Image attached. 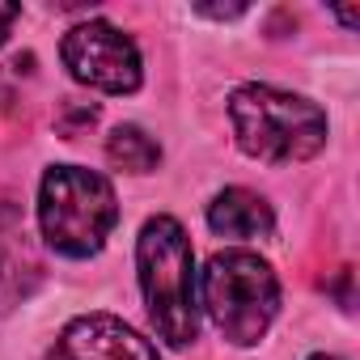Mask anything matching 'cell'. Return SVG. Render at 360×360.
Instances as JSON below:
<instances>
[{
    "label": "cell",
    "instance_id": "1",
    "mask_svg": "<svg viewBox=\"0 0 360 360\" xmlns=\"http://www.w3.org/2000/svg\"><path fill=\"white\" fill-rule=\"evenodd\" d=\"M136 267H140V292H144V305H148L157 335L174 347H187L200 330L195 255H191L187 229L174 217L144 221L140 242H136Z\"/></svg>",
    "mask_w": 360,
    "mask_h": 360
},
{
    "label": "cell",
    "instance_id": "2",
    "mask_svg": "<svg viewBox=\"0 0 360 360\" xmlns=\"http://www.w3.org/2000/svg\"><path fill=\"white\" fill-rule=\"evenodd\" d=\"M233 140L246 157L267 165L309 161L326 144V115L301 94H284L276 85H242L229 98Z\"/></svg>",
    "mask_w": 360,
    "mask_h": 360
},
{
    "label": "cell",
    "instance_id": "3",
    "mask_svg": "<svg viewBox=\"0 0 360 360\" xmlns=\"http://www.w3.org/2000/svg\"><path fill=\"white\" fill-rule=\"evenodd\" d=\"M119 221V200L110 178L85 165H51L39 187V225L51 250L68 259H89L106 246Z\"/></svg>",
    "mask_w": 360,
    "mask_h": 360
},
{
    "label": "cell",
    "instance_id": "4",
    "mask_svg": "<svg viewBox=\"0 0 360 360\" xmlns=\"http://www.w3.org/2000/svg\"><path fill=\"white\" fill-rule=\"evenodd\" d=\"M200 292H204V309L212 326L238 347L259 343L280 309V280L271 263L259 259L255 250L212 255L200 276Z\"/></svg>",
    "mask_w": 360,
    "mask_h": 360
},
{
    "label": "cell",
    "instance_id": "5",
    "mask_svg": "<svg viewBox=\"0 0 360 360\" xmlns=\"http://www.w3.org/2000/svg\"><path fill=\"white\" fill-rule=\"evenodd\" d=\"M60 60L72 72V81L102 89V94H136L144 72H140V51L136 43L110 26V22H81L64 34Z\"/></svg>",
    "mask_w": 360,
    "mask_h": 360
},
{
    "label": "cell",
    "instance_id": "6",
    "mask_svg": "<svg viewBox=\"0 0 360 360\" xmlns=\"http://www.w3.org/2000/svg\"><path fill=\"white\" fill-rule=\"evenodd\" d=\"M47 360H157V347L110 314L72 318Z\"/></svg>",
    "mask_w": 360,
    "mask_h": 360
},
{
    "label": "cell",
    "instance_id": "7",
    "mask_svg": "<svg viewBox=\"0 0 360 360\" xmlns=\"http://www.w3.org/2000/svg\"><path fill=\"white\" fill-rule=\"evenodd\" d=\"M208 225L221 238H271L276 217L263 195H255L246 187H225L208 204Z\"/></svg>",
    "mask_w": 360,
    "mask_h": 360
},
{
    "label": "cell",
    "instance_id": "8",
    "mask_svg": "<svg viewBox=\"0 0 360 360\" xmlns=\"http://www.w3.org/2000/svg\"><path fill=\"white\" fill-rule=\"evenodd\" d=\"M106 157H110L115 169H127V174H153L157 161H161V144H157L144 127H136V123H119V127L110 131V140H106Z\"/></svg>",
    "mask_w": 360,
    "mask_h": 360
},
{
    "label": "cell",
    "instance_id": "9",
    "mask_svg": "<svg viewBox=\"0 0 360 360\" xmlns=\"http://www.w3.org/2000/svg\"><path fill=\"white\" fill-rule=\"evenodd\" d=\"M34 284H39V263L26 255V246L0 242V314L26 301Z\"/></svg>",
    "mask_w": 360,
    "mask_h": 360
},
{
    "label": "cell",
    "instance_id": "10",
    "mask_svg": "<svg viewBox=\"0 0 360 360\" xmlns=\"http://www.w3.org/2000/svg\"><path fill=\"white\" fill-rule=\"evenodd\" d=\"M94 119H98V106H72V102H68V123H64V136L72 140V136H77V127H89Z\"/></svg>",
    "mask_w": 360,
    "mask_h": 360
},
{
    "label": "cell",
    "instance_id": "11",
    "mask_svg": "<svg viewBox=\"0 0 360 360\" xmlns=\"http://www.w3.org/2000/svg\"><path fill=\"white\" fill-rule=\"evenodd\" d=\"M18 18H22V9H18V5H0V43L9 39V26H13Z\"/></svg>",
    "mask_w": 360,
    "mask_h": 360
},
{
    "label": "cell",
    "instance_id": "12",
    "mask_svg": "<svg viewBox=\"0 0 360 360\" xmlns=\"http://www.w3.org/2000/svg\"><path fill=\"white\" fill-rule=\"evenodd\" d=\"M195 13H204V18H242V13H246V5H225V9H195Z\"/></svg>",
    "mask_w": 360,
    "mask_h": 360
},
{
    "label": "cell",
    "instance_id": "13",
    "mask_svg": "<svg viewBox=\"0 0 360 360\" xmlns=\"http://www.w3.org/2000/svg\"><path fill=\"white\" fill-rule=\"evenodd\" d=\"M335 18H339V22H343V26H356V9H339V13H335Z\"/></svg>",
    "mask_w": 360,
    "mask_h": 360
},
{
    "label": "cell",
    "instance_id": "14",
    "mask_svg": "<svg viewBox=\"0 0 360 360\" xmlns=\"http://www.w3.org/2000/svg\"><path fill=\"white\" fill-rule=\"evenodd\" d=\"M309 360H343V356H309Z\"/></svg>",
    "mask_w": 360,
    "mask_h": 360
}]
</instances>
